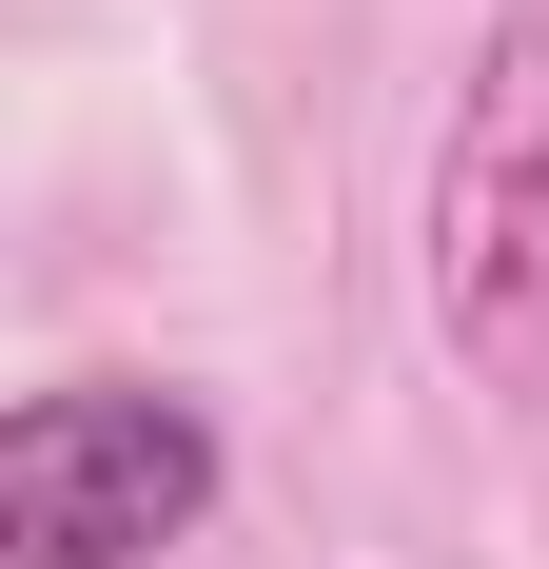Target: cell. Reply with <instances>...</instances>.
I'll use <instances>...</instances> for the list:
<instances>
[{"label": "cell", "instance_id": "1", "mask_svg": "<svg viewBox=\"0 0 549 569\" xmlns=\"http://www.w3.org/2000/svg\"><path fill=\"white\" fill-rule=\"evenodd\" d=\"M432 315L491 393L549 373V0H510L471 40V99L432 158Z\"/></svg>", "mask_w": 549, "mask_h": 569}, {"label": "cell", "instance_id": "2", "mask_svg": "<svg viewBox=\"0 0 549 569\" xmlns=\"http://www.w3.org/2000/svg\"><path fill=\"white\" fill-rule=\"evenodd\" d=\"M217 511V412L138 393V373H79V393L0 412V569H138Z\"/></svg>", "mask_w": 549, "mask_h": 569}]
</instances>
